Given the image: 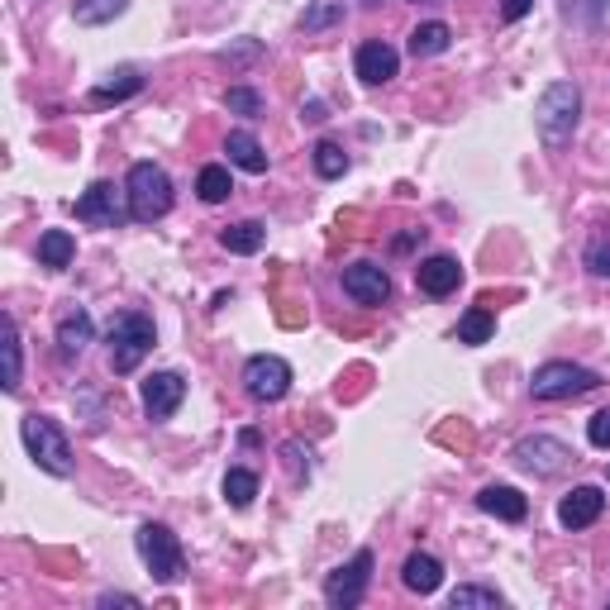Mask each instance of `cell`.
<instances>
[{
    "mask_svg": "<svg viewBox=\"0 0 610 610\" xmlns=\"http://www.w3.org/2000/svg\"><path fill=\"white\" fill-rule=\"evenodd\" d=\"M106 344H110V372H115V378H129V372H134L139 362L153 354V344H158V330H153L148 315H139V310H124V315L110 320Z\"/></svg>",
    "mask_w": 610,
    "mask_h": 610,
    "instance_id": "obj_1",
    "label": "cell"
},
{
    "mask_svg": "<svg viewBox=\"0 0 610 610\" xmlns=\"http://www.w3.org/2000/svg\"><path fill=\"white\" fill-rule=\"evenodd\" d=\"M577 115H582V91L573 82H553L543 86L539 106H535V124H539V139L549 148H567L577 134Z\"/></svg>",
    "mask_w": 610,
    "mask_h": 610,
    "instance_id": "obj_2",
    "label": "cell"
},
{
    "mask_svg": "<svg viewBox=\"0 0 610 610\" xmlns=\"http://www.w3.org/2000/svg\"><path fill=\"white\" fill-rule=\"evenodd\" d=\"M20 434H24V448H29V458L44 467V473L53 477H72L76 473V458H72V444L68 434H62L58 420H48V415H24L20 420Z\"/></svg>",
    "mask_w": 610,
    "mask_h": 610,
    "instance_id": "obj_3",
    "label": "cell"
},
{
    "mask_svg": "<svg viewBox=\"0 0 610 610\" xmlns=\"http://www.w3.org/2000/svg\"><path fill=\"white\" fill-rule=\"evenodd\" d=\"M124 191H129V211H134V219H144V225H153V219H163L172 211V177H167L158 163L129 167Z\"/></svg>",
    "mask_w": 610,
    "mask_h": 610,
    "instance_id": "obj_4",
    "label": "cell"
},
{
    "mask_svg": "<svg viewBox=\"0 0 610 610\" xmlns=\"http://www.w3.org/2000/svg\"><path fill=\"white\" fill-rule=\"evenodd\" d=\"M601 378L591 368H577V362H543L529 378V392L535 400H577V396H591Z\"/></svg>",
    "mask_w": 610,
    "mask_h": 610,
    "instance_id": "obj_5",
    "label": "cell"
},
{
    "mask_svg": "<svg viewBox=\"0 0 610 610\" xmlns=\"http://www.w3.org/2000/svg\"><path fill=\"white\" fill-rule=\"evenodd\" d=\"M139 558H144V567L153 573V582H163V587H172L187 573V558H181V543L167 525H144L139 529Z\"/></svg>",
    "mask_w": 610,
    "mask_h": 610,
    "instance_id": "obj_6",
    "label": "cell"
},
{
    "mask_svg": "<svg viewBox=\"0 0 610 610\" xmlns=\"http://www.w3.org/2000/svg\"><path fill=\"white\" fill-rule=\"evenodd\" d=\"M372 549H358L354 558H348L344 567H334L330 582H324V601H330L334 610H354L362 596H368V582H372Z\"/></svg>",
    "mask_w": 610,
    "mask_h": 610,
    "instance_id": "obj_7",
    "label": "cell"
},
{
    "mask_svg": "<svg viewBox=\"0 0 610 610\" xmlns=\"http://www.w3.org/2000/svg\"><path fill=\"white\" fill-rule=\"evenodd\" d=\"M76 219H86V225H100V229H120L124 219H134L129 211V191H115L110 181H96V187H86L82 196H76Z\"/></svg>",
    "mask_w": 610,
    "mask_h": 610,
    "instance_id": "obj_8",
    "label": "cell"
},
{
    "mask_svg": "<svg viewBox=\"0 0 610 610\" xmlns=\"http://www.w3.org/2000/svg\"><path fill=\"white\" fill-rule=\"evenodd\" d=\"M243 392H249L253 400H263V406H272V400H282L291 392V368L287 358L277 354H258L243 362Z\"/></svg>",
    "mask_w": 610,
    "mask_h": 610,
    "instance_id": "obj_9",
    "label": "cell"
},
{
    "mask_svg": "<svg viewBox=\"0 0 610 610\" xmlns=\"http://www.w3.org/2000/svg\"><path fill=\"white\" fill-rule=\"evenodd\" d=\"M515 463L529 467L535 477H558L573 463V448L553 434H535V439H521V444H515Z\"/></svg>",
    "mask_w": 610,
    "mask_h": 610,
    "instance_id": "obj_10",
    "label": "cell"
},
{
    "mask_svg": "<svg viewBox=\"0 0 610 610\" xmlns=\"http://www.w3.org/2000/svg\"><path fill=\"white\" fill-rule=\"evenodd\" d=\"M339 282H344V296H354L358 306H382L392 296V277L378 263H348Z\"/></svg>",
    "mask_w": 610,
    "mask_h": 610,
    "instance_id": "obj_11",
    "label": "cell"
},
{
    "mask_svg": "<svg viewBox=\"0 0 610 610\" xmlns=\"http://www.w3.org/2000/svg\"><path fill=\"white\" fill-rule=\"evenodd\" d=\"M139 396H144L148 420H172L177 406L187 400V382H181V372H153Z\"/></svg>",
    "mask_w": 610,
    "mask_h": 610,
    "instance_id": "obj_12",
    "label": "cell"
},
{
    "mask_svg": "<svg viewBox=\"0 0 610 610\" xmlns=\"http://www.w3.org/2000/svg\"><path fill=\"white\" fill-rule=\"evenodd\" d=\"M606 511V491L601 487H573L563 501H558V525L563 529H587L601 521Z\"/></svg>",
    "mask_w": 610,
    "mask_h": 610,
    "instance_id": "obj_13",
    "label": "cell"
},
{
    "mask_svg": "<svg viewBox=\"0 0 610 610\" xmlns=\"http://www.w3.org/2000/svg\"><path fill=\"white\" fill-rule=\"evenodd\" d=\"M400 72V53L392 44H382V38H368V44L358 48V76L368 86H382V82H392V76Z\"/></svg>",
    "mask_w": 610,
    "mask_h": 610,
    "instance_id": "obj_14",
    "label": "cell"
},
{
    "mask_svg": "<svg viewBox=\"0 0 610 610\" xmlns=\"http://www.w3.org/2000/svg\"><path fill=\"white\" fill-rule=\"evenodd\" d=\"M415 282H420L424 296H453L458 291V282H463V267H458V258L434 253V258H424V263L415 267Z\"/></svg>",
    "mask_w": 610,
    "mask_h": 610,
    "instance_id": "obj_15",
    "label": "cell"
},
{
    "mask_svg": "<svg viewBox=\"0 0 610 610\" xmlns=\"http://www.w3.org/2000/svg\"><path fill=\"white\" fill-rule=\"evenodd\" d=\"M91 334H96V324H91V315L82 306L62 310V320H58V354L62 358H82L86 344H91Z\"/></svg>",
    "mask_w": 610,
    "mask_h": 610,
    "instance_id": "obj_16",
    "label": "cell"
},
{
    "mask_svg": "<svg viewBox=\"0 0 610 610\" xmlns=\"http://www.w3.org/2000/svg\"><path fill=\"white\" fill-rule=\"evenodd\" d=\"M477 505H482L487 515H497V521H505V525H521L529 515V501L515 487H482L477 491Z\"/></svg>",
    "mask_w": 610,
    "mask_h": 610,
    "instance_id": "obj_17",
    "label": "cell"
},
{
    "mask_svg": "<svg viewBox=\"0 0 610 610\" xmlns=\"http://www.w3.org/2000/svg\"><path fill=\"white\" fill-rule=\"evenodd\" d=\"M225 153H229V163L239 167V172H249V177L267 172V153H263V144H258L249 129H234V134L225 139Z\"/></svg>",
    "mask_w": 610,
    "mask_h": 610,
    "instance_id": "obj_18",
    "label": "cell"
},
{
    "mask_svg": "<svg viewBox=\"0 0 610 610\" xmlns=\"http://www.w3.org/2000/svg\"><path fill=\"white\" fill-rule=\"evenodd\" d=\"M400 582H406V591H415V596H430V591H439V582H444V567H439V558H430V553H410L406 567H400Z\"/></svg>",
    "mask_w": 610,
    "mask_h": 610,
    "instance_id": "obj_19",
    "label": "cell"
},
{
    "mask_svg": "<svg viewBox=\"0 0 610 610\" xmlns=\"http://www.w3.org/2000/svg\"><path fill=\"white\" fill-rule=\"evenodd\" d=\"M448 44H453V29L444 20H430L410 34V58H439V53H448Z\"/></svg>",
    "mask_w": 610,
    "mask_h": 610,
    "instance_id": "obj_20",
    "label": "cell"
},
{
    "mask_svg": "<svg viewBox=\"0 0 610 610\" xmlns=\"http://www.w3.org/2000/svg\"><path fill=\"white\" fill-rule=\"evenodd\" d=\"M139 86H144V76H139L134 68H120V72H110L106 82L91 91V100H96V106H110V100H129Z\"/></svg>",
    "mask_w": 610,
    "mask_h": 610,
    "instance_id": "obj_21",
    "label": "cell"
},
{
    "mask_svg": "<svg viewBox=\"0 0 610 610\" xmlns=\"http://www.w3.org/2000/svg\"><path fill=\"white\" fill-rule=\"evenodd\" d=\"M72 253H76V243H72V234H68V229H48L44 239H38V263L53 267V272L68 267V263H72Z\"/></svg>",
    "mask_w": 610,
    "mask_h": 610,
    "instance_id": "obj_22",
    "label": "cell"
},
{
    "mask_svg": "<svg viewBox=\"0 0 610 610\" xmlns=\"http://www.w3.org/2000/svg\"><path fill=\"white\" fill-rule=\"evenodd\" d=\"M267 239V229L258 225V219H243V225H229L225 234H219V243H225L229 253H258Z\"/></svg>",
    "mask_w": 610,
    "mask_h": 610,
    "instance_id": "obj_23",
    "label": "cell"
},
{
    "mask_svg": "<svg viewBox=\"0 0 610 610\" xmlns=\"http://www.w3.org/2000/svg\"><path fill=\"white\" fill-rule=\"evenodd\" d=\"M229 191H234V181H229V167H219V163L201 167V177H196V196H201L205 205H219V201H229Z\"/></svg>",
    "mask_w": 610,
    "mask_h": 610,
    "instance_id": "obj_24",
    "label": "cell"
},
{
    "mask_svg": "<svg viewBox=\"0 0 610 610\" xmlns=\"http://www.w3.org/2000/svg\"><path fill=\"white\" fill-rule=\"evenodd\" d=\"M258 497V473H249V467H229L225 473V501L234 505V511H243V505H253Z\"/></svg>",
    "mask_w": 610,
    "mask_h": 610,
    "instance_id": "obj_25",
    "label": "cell"
},
{
    "mask_svg": "<svg viewBox=\"0 0 610 610\" xmlns=\"http://www.w3.org/2000/svg\"><path fill=\"white\" fill-rule=\"evenodd\" d=\"M563 20L582 24V29H601L610 20V0H563Z\"/></svg>",
    "mask_w": 610,
    "mask_h": 610,
    "instance_id": "obj_26",
    "label": "cell"
},
{
    "mask_svg": "<svg viewBox=\"0 0 610 610\" xmlns=\"http://www.w3.org/2000/svg\"><path fill=\"white\" fill-rule=\"evenodd\" d=\"M491 334H497V315H491V310H482V306H473V310H467V315L458 320V339L473 344V348L487 344Z\"/></svg>",
    "mask_w": 610,
    "mask_h": 610,
    "instance_id": "obj_27",
    "label": "cell"
},
{
    "mask_svg": "<svg viewBox=\"0 0 610 610\" xmlns=\"http://www.w3.org/2000/svg\"><path fill=\"white\" fill-rule=\"evenodd\" d=\"M124 10H129V0H76L72 15H76V24H110Z\"/></svg>",
    "mask_w": 610,
    "mask_h": 610,
    "instance_id": "obj_28",
    "label": "cell"
},
{
    "mask_svg": "<svg viewBox=\"0 0 610 610\" xmlns=\"http://www.w3.org/2000/svg\"><path fill=\"white\" fill-rule=\"evenodd\" d=\"M315 172H320L324 181H334V177L348 172V153L334 144V139H320V144H315Z\"/></svg>",
    "mask_w": 610,
    "mask_h": 610,
    "instance_id": "obj_29",
    "label": "cell"
},
{
    "mask_svg": "<svg viewBox=\"0 0 610 610\" xmlns=\"http://www.w3.org/2000/svg\"><path fill=\"white\" fill-rule=\"evenodd\" d=\"M448 606L453 610H501V591H491V587H458L448 596Z\"/></svg>",
    "mask_w": 610,
    "mask_h": 610,
    "instance_id": "obj_30",
    "label": "cell"
},
{
    "mask_svg": "<svg viewBox=\"0 0 610 610\" xmlns=\"http://www.w3.org/2000/svg\"><path fill=\"white\" fill-rule=\"evenodd\" d=\"M20 324L5 320V392H20Z\"/></svg>",
    "mask_w": 610,
    "mask_h": 610,
    "instance_id": "obj_31",
    "label": "cell"
},
{
    "mask_svg": "<svg viewBox=\"0 0 610 610\" xmlns=\"http://www.w3.org/2000/svg\"><path fill=\"white\" fill-rule=\"evenodd\" d=\"M339 20H344V5H339V0H315V5H310L306 15H301V24H306L310 34H315V29H330V24H339Z\"/></svg>",
    "mask_w": 610,
    "mask_h": 610,
    "instance_id": "obj_32",
    "label": "cell"
},
{
    "mask_svg": "<svg viewBox=\"0 0 610 610\" xmlns=\"http://www.w3.org/2000/svg\"><path fill=\"white\" fill-rule=\"evenodd\" d=\"M587 267L596 272V277L610 282V229H596L591 243H587Z\"/></svg>",
    "mask_w": 610,
    "mask_h": 610,
    "instance_id": "obj_33",
    "label": "cell"
},
{
    "mask_svg": "<svg viewBox=\"0 0 610 610\" xmlns=\"http://www.w3.org/2000/svg\"><path fill=\"white\" fill-rule=\"evenodd\" d=\"M225 106L234 115H263V96H258V91H249V86H229Z\"/></svg>",
    "mask_w": 610,
    "mask_h": 610,
    "instance_id": "obj_34",
    "label": "cell"
},
{
    "mask_svg": "<svg viewBox=\"0 0 610 610\" xmlns=\"http://www.w3.org/2000/svg\"><path fill=\"white\" fill-rule=\"evenodd\" d=\"M587 439H591L596 448H610V410L591 415V424H587Z\"/></svg>",
    "mask_w": 610,
    "mask_h": 610,
    "instance_id": "obj_35",
    "label": "cell"
},
{
    "mask_svg": "<svg viewBox=\"0 0 610 610\" xmlns=\"http://www.w3.org/2000/svg\"><path fill=\"white\" fill-rule=\"evenodd\" d=\"M529 10H535V0H501V20H525L529 15Z\"/></svg>",
    "mask_w": 610,
    "mask_h": 610,
    "instance_id": "obj_36",
    "label": "cell"
},
{
    "mask_svg": "<svg viewBox=\"0 0 610 610\" xmlns=\"http://www.w3.org/2000/svg\"><path fill=\"white\" fill-rule=\"evenodd\" d=\"M100 606H139V596H129V591H106V596H100Z\"/></svg>",
    "mask_w": 610,
    "mask_h": 610,
    "instance_id": "obj_37",
    "label": "cell"
},
{
    "mask_svg": "<svg viewBox=\"0 0 610 610\" xmlns=\"http://www.w3.org/2000/svg\"><path fill=\"white\" fill-rule=\"evenodd\" d=\"M287 458H291V473H296V477L310 473V463H301V448H296V444H287Z\"/></svg>",
    "mask_w": 610,
    "mask_h": 610,
    "instance_id": "obj_38",
    "label": "cell"
},
{
    "mask_svg": "<svg viewBox=\"0 0 610 610\" xmlns=\"http://www.w3.org/2000/svg\"><path fill=\"white\" fill-rule=\"evenodd\" d=\"M424 5H434V0H424Z\"/></svg>",
    "mask_w": 610,
    "mask_h": 610,
    "instance_id": "obj_39",
    "label": "cell"
}]
</instances>
